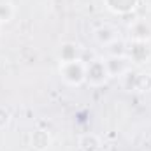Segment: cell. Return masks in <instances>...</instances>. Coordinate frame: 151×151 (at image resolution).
<instances>
[{
    "label": "cell",
    "instance_id": "obj_9",
    "mask_svg": "<svg viewBox=\"0 0 151 151\" xmlns=\"http://www.w3.org/2000/svg\"><path fill=\"white\" fill-rule=\"evenodd\" d=\"M141 0H104V5L107 11H111L116 16H127L132 14L139 7Z\"/></svg>",
    "mask_w": 151,
    "mask_h": 151
},
{
    "label": "cell",
    "instance_id": "obj_5",
    "mask_svg": "<svg viewBox=\"0 0 151 151\" xmlns=\"http://www.w3.org/2000/svg\"><path fill=\"white\" fill-rule=\"evenodd\" d=\"M93 39H95V42L99 46L107 49L109 46L116 44L118 40H121L123 37H121V32H119L118 27H114L111 23H104V25H100V27H97L93 30Z\"/></svg>",
    "mask_w": 151,
    "mask_h": 151
},
{
    "label": "cell",
    "instance_id": "obj_2",
    "mask_svg": "<svg viewBox=\"0 0 151 151\" xmlns=\"http://www.w3.org/2000/svg\"><path fill=\"white\" fill-rule=\"evenodd\" d=\"M111 79L104 56H95L86 62V84L91 88H102Z\"/></svg>",
    "mask_w": 151,
    "mask_h": 151
},
{
    "label": "cell",
    "instance_id": "obj_1",
    "mask_svg": "<svg viewBox=\"0 0 151 151\" xmlns=\"http://www.w3.org/2000/svg\"><path fill=\"white\" fill-rule=\"evenodd\" d=\"M58 76L70 88H79L86 84V60L79 58L72 62L58 63Z\"/></svg>",
    "mask_w": 151,
    "mask_h": 151
},
{
    "label": "cell",
    "instance_id": "obj_7",
    "mask_svg": "<svg viewBox=\"0 0 151 151\" xmlns=\"http://www.w3.org/2000/svg\"><path fill=\"white\" fill-rule=\"evenodd\" d=\"M121 79L128 91H151V74L130 70Z\"/></svg>",
    "mask_w": 151,
    "mask_h": 151
},
{
    "label": "cell",
    "instance_id": "obj_4",
    "mask_svg": "<svg viewBox=\"0 0 151 151\" xmlns=\"http://www.w3.org/2000/svg\"><path fill=\"white\" fill-rule=\"evenodd\" d=\"M125 55L134 63V67H141L151 60V44L150 42H130L125 47Z\"/></svg>",
    "mask_w": 151,
    "mask_h": 151
},
{
    "label": "cell",
    "instance_id": "obj_3",
    "mask_svg": "<svg viewBox=\"0 0 151 151\" xmlns=\"http://www.w3.org/2000/svg\"><path fill=\"white\" fill-rule=\"evenodd\" d=\"M106 60V65H107V70H109V76L111 79L114 77H123L127 76L130 70H134V63L128 60V56L123 53V55H106L104 56Z\"/></svg>",
    "mask_w": 151,
    "mask_h": 151
},
{
    "label": "cell",
    "instance_id": "obj_11",
    "mask_svg": "<svg viewBox=\"0 0 151 151\" xmlns=\"http://www.w3.org/2000/svg\"><path fill=\"white\" fill-rule=\"evenodd\" d=\"M77 148L79 151H102V141L97 134L86 132L77 137Z\"/></svg>",
    "mask_w": 151,
    "mask_h": 151
},
{
    "label": "cell",
    "instance_id": "obj_14",
    "mask_svg": "<svg viewBox=\"0 0 151 151\" xmlns=\"http://www.w3.org/2000/svg\"><path fill=\"white\" fill-rule=\"evenodd\" d=\"M2 27H4V25H2V23H0V32H2Z\"/></svg>",
    "mask_w": 151,
    "mask_h": 151
},
{
    "label": "cell",
    "instance_id": "obj_13",
    "mask_svg": "<svg viewBox=\"0 0 151 151\" xmlns=\"http://www.w3.org/2000/svg\"><path fill=\"white\" fill-rule=\"evenodd\" d=\"M11 121H12V113H11V109H9L7 106H2V104H0V132L5 130V128H9Z\"/></svg>",
    "mask_w": 151,
    "mask_h": 151
},
{
    "label": "cell",
    "instance_id": "obj_12",
    "mask_svg": "<svg viewBox=\"0 0 151 151\" xmlns=\"http://www.w3.org/2000/svg\"><path fill=\"white\" fill-rule=\"evenodd\" d=\"M16 16V5L11 0H0V23L7 25Z\"/></svg>",
    "mask_w": 151,
    "mask_h": 151
},
{
    "label": "cell",
    "instance_id": "obj_8",
    "mask_svg": "<svg viewBox=\"0 0 151 151\" xmlns=\"http://www.w3.org/2000/svg\"><path fill=\"white\" fill-rule=\"evenodd\" d=\"M56 58L58 63H65V62H72L83 58V47L77 42H62L56 49Z\"/></svg>",
    "mask_w": 151,
    "mask_h": 151
},
{
    "label": "cell",
    "instance_id": "obj_6",
    "mask_svg": "<svg viewBox=\"0 0 151 151\" xmlns=\"http://www.w3.org/2000/svg\"><path fill=\"white\" fill-rule=\"evenodd\" d=\"M130 42H151V21L146 18H137L128 25Z\"/></svg>",
    "mask_w": 151,
    "mask_h": 151
},
{
    "label": "cell",
    "instance_id": "obj_10",
    "mask_svg": "<svg viewBox=\"0 0 151 151\" xmlns=\"http://www.w3.org/2000/svg\"><path fill=\"white\" fill-rule=\"evenodd\" d=\"M53 146V137L47 130L35 128L30 134V148L34 151H49Z\"/></svg>",
    "mask_w": 151,
    "mask_h": 151
}]
</instances>
